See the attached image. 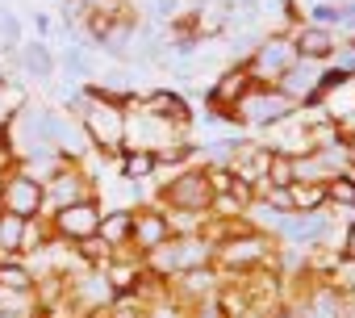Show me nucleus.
<instances>
[{"mask_svg":"<svg viewBox=\"0 0 355 318\" xmlns=\"http://www.w3.org/2000/svg\"><path fill=\"white\" fill-rule=\"evenodd\" d=\"M105 318H146V306H142V297L121 293V297H113V306L105 310Z\"/></svg>","mask_w":355,"mask_h":318,"instance_id":"22","label":"nucleus"},{"mask_svg":"<svg viewBox=\"0 0 355 318\" xmlns=\"http://www.w3.org/2000/svg\"><path fill=\"white\" fill-rule=\"evenodd\" d=\"M163 206L175 210V214H205L214 210V193H209V181H205V168H193V172H180L175 181L163 185Z\"/></svg>","mask_w":355,"mask_h":318,"instance_id":"5","label":"nucleus"},{"mask_svg":"<svg viewBox=\"0 0 355 318\" xmlns=\"http://www.w3.org/2000/svg\"><path fill=\"white\" fill-rule=\"evenodd\" d=\"M343 155H347V168H355V130L343 138Z\"/></svg>","mask_w":355,"mask_h":318,"instance_id":"25","label":"nucleus"},{"mask_svg":"<svg viewBox=\"0 0 355 318\" xmlns=\"http://www.w3.org/2000/svg\"><path fill=\"white\" fill-rule=\"evenodd\" d=\"M80 130L92 147L101 151H125V138H130V113H125V101L105 92V88H84V101H80Z\"/></svg>","mask_w":355,"mask_h":318,"instance_id":"1","label":"nucleus"},{"mask_svg":"<svg viewBox=\"0 0 355 318\" xmlns=\"http://www.w3.org/2000/svg\"><path fill=\"white\" fill-rule=\"evenodd\" d=\"M326 206H347L355 210V176L351 172H338L326 181Z\"/></svg>","mask_w":355,"mask_h":318,"instance_id":"21","label":"nucleus"},{"mask_svg":"<svg viewBox=\"0 0 355 318\" xmlns=\"http://www.w3.org/2000/svg\"><path fill=\"white\" fill-rule=\"evenodd\" d=\"M338 251H343V260H347V264H355V226H347V235H343V247H338Z\"/></svg>","mask_w":355,"mask_h":318,"instance_id":"24","label":"nucleus"},{"mask_svg":"<svg viewBox=\"0 0 355 318\" xmlns=\"http://www.w3.org/2000/svg\"><path fill=\"white\" fill-rule=\"evenodd\" d=\"M263 185H272V189H288V185H297V159H293V151H280V147L268 151Z\"/></svg>","mask_w":355,"mask_h":318,"instance_id":"14","label":"nucleus"},{"mask_svg":"<svg viewBox=\"0 0 355 318\" xmlns=\"http://www.w3.org/2000/svg\"><path fill=\"white\" fill-rule=\"evenodd\" d=\"M146 113H150L155 122H167V126H184V122H189V105H184L180 97H171V92L146 97Z\"/></svg>","mask_w":355,"mask_h":318,"instance_id":"17","label":"nucleus"},{"mask_svg":"<svg viewBox=\"0 0 355 318\" xmlns=\"http://www.w3.org/2000/svg\"><path fill=\"white\" fill-rule=\"evenodd\" d=\"M21 67H26L34 80H51V72H55V55H51L42 42H30V47L21 51Z\"/></svg>","mask_w":355,"mask_h":318,"instance_id":"20","label":"nucleus"},{"mask_svg":"<svg viewBox=\"0 0 355 318\" xmlns=\"http://www.w3.org/2000/svg\"><path fill=\"white\" fill-rule=\"evenodd\" d=\"M30 318H51V314H46V310H34V314H30Z\"/></svg>","mask_w":355,"mask_h":318,"instance_id":"26","label":"nucleus"},{"mask_svg":"<svg viewBox=\"0 0 355 318\" xmlns=\"http://www.w3.org/2000/svg\"><path fill=\"white\" fill-rule=\"evenodd\" d=\"M84 318H105V310H96V314H84Z\"/></svg>","mask_w":355,"mask_h":318,"instance_id":"27","label":"nucleus"},{"mask_svg":"<svg viewBox=\"0 0 355 318\" xmlns=\"http://www.w3.org/2000/svg\"><path fill=\"white\" fill-rule=\"evenodd\" d=\"M293 113V105L276 92V88H268V84H255L243 101H239V109H234V117H243V122H255V126H268V122H284Z\"/></svg>","mask_w":355,"mask_h":318,"instance_id":"10","label":"nucleus"},{"mask_svg":"<svg viewBox=\"0 0 355 318\" xmlns=\"http://www.w3.org/2000/svg\"><path fill=\"white\" fill-rule=\"evenodd\" d=\"M293 63H297V47H293V38H268V42L255 47V55L247 59V72H251L255 84H268V88H272Z\"/></svg>","mask_w":355,"mask_h":318,"instance_id":"8","label":"nucleus"},{"mask_svg":"<svg viewBox=\"0 0 355 318\" xmlns=\"http://www.w3.org/2000/svg\"><path fill=\"white\" fill-rule=\"evenodd\" d=\"M96 239H101L109 251H117V247H130V210H113V214H101Z\"/></svg>","mask_w":355,"mask_h":318,"instance_id":"16","label":"nucleus"},{"mask_svg":"<svg viewBox=\"0 0 355 318\" xmlns=\"http://www.w3.org/2000/svg\"><path fill=\"white\" fill-rule=\"evenodd\" d=\"M255 88V80H251V72H247V63H239V67H230V72H222V80H214V88H209V109H218V113H226V117H234V109H239V101L247 97Z\"/></svg>","mask_w":355,"mask_h":318,"instance_id":"11","label":"nucleus"},{"mask_svg":"<svg viewBox=\"0 0 355 318\" xmlns=\"http://www.w3.org/2000/svg\"><path fill=\"white\" fill-rule=\"evenodd\" d=\"M284 193H288V210L293 214H313V210L326 206V185L322 181H297Z\"/></svg>","mask_w":355,"mask_h":318,"instance_id":"15","label":"nucleus"},{"mask_svg":"<svg viewBox=\"0 0 355 318\" xmlns=\"http://www.w3.org/2000/svg\"><path fill=\"white\" fill-rule=\"evenodd\" d=\"M175 235V222L155 210V206H142V210H130V247L138 256H150L155 247H163L167 239Z\"/></svg>","mask_w":355,"mask_h":318,"instance_id":"9","label":"nucleus"},{"mask_svg":"<svg viewBox=\"0 0 355 318\" xmlns=\"http://www.w3.org/2000/svg\"><path fill=\"white\" fill-rule=\"evenodd\" d=\"M0 210L17 214L26 222L46 218V189L42 176H34L30 168H5L0 172Z\"/></svg>","mask_w":355,"mask_h":318,"instance_id":"2","label":"nucleus"},{"mask_svg":"<svg viewBox=\"0 0 355 318\" xmlns=\"http://www.w3.org/2000/svg\"><path fill=\"white\" fill-rule=\"evenodd\" d=\"M101 206H96V197L92 201H76V206H63V210H55V214H46V222H51V235L59 239V243H84V239H96V226H101Z\"/></svg>","mask_w":355,"mask_h":318,"instance_id":"7","label":"nucleus"},{"mask_svg":"<svg viewBox=\"0 0 355 318\" xmlns=\"http://www.w3.org/2000/svg\"><path fill=\"white\" fill-rule=\"evenodd\" d=\"M263 260H268V239L255 235V231H247V226L214 243V264H218L222 272H239V276H247V272H255Z\"/></svg>","mask_w":355,"mask_h":318,"instance_id":"3","label":"nucleus"},{"mask_svg":"<svg viewBox=\"0 0 355 318\" xmlns=\"http://www.w3.org/2000/svg\"><path fill=\"white\" fill-rule=\"evenodd\" d=\"M293 109H301V105H313V101H322L326 97V72H322V63H309V59H297L276 84H272Z\"/></svg>","mask_w":355,"mask_h":318,"instance_id":"6","label":"nucleus"},{"mask_svg":"<svg viewBox=\"0 0 355 318\" xmlns=\"http://www.w3.org/2000/svg\"><path fill=\"white\" fill-rule=\"evenodd\" d=\"M38 276L30 272L26 260H0V289H9V293H34Z\"/></svg>","mask_w":355,"mask_h":318,"instance_id":"18","label":"nucleus"},{"mask_svg":"<svg viewBox=\"0 0 355 318\" xmlns=\"http://www.w3.org/2000/svg\"><path fill=\"white\" fill-rule=\"evenodd\" d=\"M26 218L0 210V260H21L26 256Z\"/></svg>","mask_w":355,"mask_h":318,"instance_id":"13","label":"nucleus"},{"mask_svg":"<svg viewBox=\"0 0 355 318\" xmlns=\"http://www.w3.org/2000/svg\"><path fill=\"white\" fill-rule=\"evenodd\" d=\"M293 47H297V59H309V63H330L338 55V42L326 26H305L293 38Z\"/></svg>","mask_w":355,"mask_h":318,"instance_id":"12","label":"nucleus"},{"mask_svg":"<svg viewBox=\"0 0 355 318\" xmlns=\"http://www.w3.org/2000/svg\"><path fill=\"white\" fill-rule=\"evenodd\" d=\"M159 168V155L155 151H146V147H125V164H121V172H125V181H138V176H150Z\"/></svg>","mask_w":355,"mask_h":318,"instance_id":"19","label":"nucleus"},{"mask_svg":"<svg viewBox=\"0 0 355 318\" xmlns=\"http://www.w3.org/2000/svg\"><path fill=\"white\" fill-rule=\"evenodd\" d=\"M42 189H46V214H55L63 206H76V201H92V181L84 176V168L76 164V159H67V155H59V164L46 172Z\"/></svg>","mask_w":355,"mask_h":318,"instance_id":"4","label":"nucleus"},{"mask_svg":"<svg viewBox=\"0 0 355 318\" xmlns=\"http://www.w3.org/2000/svg\"><path fill=\"white\" fill-rule=\"evenodd\" d=\"M184 318H230V310H226V301L214 293V297H201V301L184 306Z\"/></svg>","mask_w":355,"mask_h":318,"instance_id":"23","label":"nucleus"}]
</instances>
